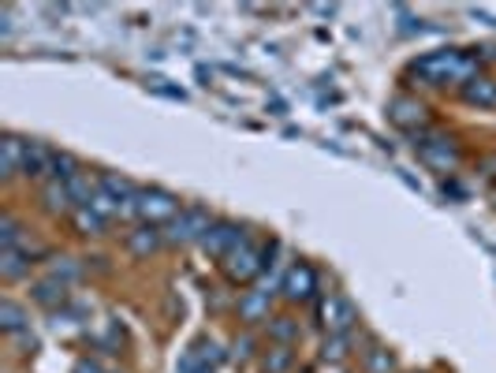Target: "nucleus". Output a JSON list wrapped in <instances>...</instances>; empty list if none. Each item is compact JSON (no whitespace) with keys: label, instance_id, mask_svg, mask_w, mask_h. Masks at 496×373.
Segmentation results:
<instances>
[{"label":"nucleus","instance_id":"4","mask_svg":"<svg viewBox=\"0 0 496 373\" xmlns=\"http://www.w3.org/2000/svg\"><path fill=\"white\" fill-rule=\"evenodd\" d=\"M414 150H418V157L425 164L437 168V172H455L459 168V146L448 139V134H441L433 127H425V131L414 134Z\"/></svg>","mask_w":496,"mask_h":373},{"label":"nucleus","instance_id":"14","mask_svg":"<svg viewBox=\"0 0 496 373\" xmlns=\"http://www.w3.org/2000/svg\"><path fill=\"white\" fill-rule=\"evenodd\" d=\"M30 265H34V250L30 247H12V250H0V277L8 284L30 277Z\"/></svg>","mask_w":496,"mask_h":373},{"label":"nucleus","instance_id":"30","mask_svg":"<svg viewBox=\"0 0 496 373\" xmlns=\"http://www.w3.org/2000/svg\"><path fill=\"white\" fill-rule=\"evenodd\" d=\"M251 355H254V336H251V332L235 336V340H232V358H235V362H246Z\"/></svg>","mask_w":496,"mask_h":373},{"label":"nucleus","instance_id":"25","mask_svg":"<svg viewBox=\"0 0 496 373\" xmlns=\"http://www.w3.org/2000/svg\"><path fill=\"white\" fill-rule=\"evenodd\" d=\"M295 366V351L288 348V344H273L269 351H265V358H262V369L265 373H288Z\"/></svg>","mask_w":496,"mask_h":373},{"label":"nucleus","instance_id":"6","mask_svg":"<svg viewBox=\"0 0 496 373\" xmlns=\"http://www.w3.org/2000/svg\"><path fill=\"white\" fill-rule=\"evenodd\" d=\"M262 269H265V250H258L251 243V235H246V240L221 261V273L228 277V284H251Z\"/></svg>","mask_w":496,"mask_h":373},{"label":"nucleus","instance_id":"7","mask_svg":"<svg viewBox=\"0 0 496 373\" xmlns=\"http://www.w3.org/2000/svg\"><path fill=\"white\" fill-rule=\"evenodd\" d=\"M388 120H392L396 127H403V131H411V134H418V131L430 127V109L411 93H396L392 101H388Z\"/></svg>","mask_w":496,"mask_h":373},{"label":"nucleus","instance_id":"32","mask_svg":"<svg viewBox=\"0 0 496 373\" xmlns=\"http://www.w3.org/2000/svg\"><path fill=\"white\" fill-rule=\"evenodd\" d=\"M481 168H485L489 176H496V157H485V161H481Z\"/></svg>","mask_w":496,"mask_h":373},{"label":"nucleus","instance_id":"18","mask_svg":"<svg viewBox=\"0 0 496 373\" xmlns=\"http://www.w3.org/2000/svg\"><path fill=\"white\" fill-rule=\"evenodd\" d=\"M49 161H53V146H45V142H26L23 176H26V180H49Z\"/></svg>","mask_w":496,"mask_h":373},{"label":"nucleus","instance_id":"31","mask_svg":"<svg viewBox=\"0 0 496 373\" xmlns=\"http://www.w3.org/2000/svg\"><path fill=\"white\" fill-rule=\"evenodd\" d=\"M71 373H104V369H101V362H94V358H79Z\"/></svg>","mask_w":496,"mask_h":373},{"label":"nucleus","instance_id":"1","mask_svg":"<svg viewBox=\"0 0 496 373\" xmlns=\"http://www.w3.org/2000/svg\"><path fill=\"white\" fill-rule=\"evenodd\" d=\"M407 72L422 79L425 86H459L463 90L474 75H481V56L478 49H437L411 60Z\"/></svg>","mask_w":496,"mask_h":373},{"label":"nucleus","instance_id":"16","mask_svg":"<svg viewBox=\"0 0 496 373\" xmlns=\"http://www.w3.org/2000/svg\"><path fill=\"white\" fill-rule=\"evenodd\" d=\"M161 247H164V231L154 228V224H142V228L127 231V250L138 254V258H150V254H157Z\"/></svg>","mask_w":496,"mask_h":373},{"label":"nucleus","instance_id":"3","mask_svg":"<svg viewBox=\"0 0 496 373\" xmlns=\"http://www.w3.org/2000/svg\"><path fill=\"white\" fill-rule=\"evenodd\" d=\"M131 213L142 221V224H168L175 213H180V198L164 187H138L134 191V201H131Z\"/></svg>","mask_w":496,"mask_h":373},{"label":"nucleus","instance_id":"23","mask_svg":"<svg viewBox=\"0 0 496 373\" xmlns=\"http://www.w3.org/2000/svg\"><path fill=\"white\" fill-rule=\"evenodd\" d=\"M42 206H45L49 213H67V210H71V194H67V183H60V180H49V183L42 187Z\"/></svg>","mask_w":496,"mask_h":373},{"label":"nucleus","instance_id":"17","mask_svg":"<svg viewBox=\"0 0 496 373\" xmlns=\"http://www.w3.org/2000/svg\"><path fill=\"white\" fill-rule=\"evenodd\" d=\"M459 97L467 101V105H478V109H496V79L492 75H474Z\"/></svg>","mask_w":496,"mask_h":373},{"label":"nucleus","instance_id":"26","mask_svg":"<svg viewBox=\"0 0 496 373\" xmlns=\"http://www.w3.org/2000/svg\"><path fill=\"white\" fill-rule=\"evenodd\" d=\"M12 247H26L23 243V224L12 213H0V250H12Z\"/></svg>","mask_w":496,"mask_h":373},{"label":"nucleus","instance_id":"12","mask_svg":"<svg viewBox=\"0 0 496 373\" xmlns=\"http://www.w3.org/2000/svg\"><path fill=\"white\" fill-rule=\"evenodd\" d=\"M97 183H101V194H109L116 206H120V217H134V213H131V201H134V191H138V187H134L127 176H120V172H101Z\"/></svg>","mask_w":496,"mask_h":373},{"label":"nucleus","instance_id":"28","mask_svg":"<svg viewBox=\"0 0 496 373\" xmlns=\"http://www.w3.org/2000/svg\"><path fill=\"white\" fill-rule=\"evenodd\" d=\"M104 228H109V221L97 217L94 210H75V231L79 235H104Z\"/></svg>","mask_w":496,"mask_h":373},{"label":"nucleus","instance_id":"27","mask_svg":"<svg viewBox=\"0 0 496 373\" xmlns=\"http://www.w3.org/2000/svg\"><path fill=\"white\" fill-rule=\"evenodd\" d=\"M49 277H56L60 284L71 288V284L83 277V265H79L75 258H53V261H49Z\"/></svg>","mask_w":496,"mask_h":373},{"label":"nucleus","instance_id":"21","mask_svg":"<svg viewBox=\"0 0 496 373\" xmlns=\"http://www.w3.org/2000/svg\"><path fill=\"white\" fill-rule=\"evenodd\" d=\"M299 336H303V329H299V321L295 318H288V314H276V318H269V340L273 344H299Z\"/></svg>","mask_w":496,"mask_h":373},{"label":"nucleus","instance_id":"15","mask_svg":"<svg viewBox=\"0 0 496 373\" xmlns=\"http://www.w3.org/2000/svg\"><path fill=\"white\" fill-rule=\"evenodd\" d=\"M23 153H26V139H19V134H5V139H0V176L5 180L23 176Z\"/></svg>","mask_w":496,"mask_h":373},{"label":"nucleus","instance_id":"19","mask_svg":"<svg viewBox=\"0 0 496 373\" xmlns=\"http://www.w3.org/2000/svg\"><path fill=\"white\" fill-rule=\"evenodd\" d=\"M97 191H101V183H97V180H90L86 168L67 180V194H71V206H75V210H86L90 201L97 198Z\"/></svg>","mask_w":496,"mask_h":373},{"label":"nucleus","instance_id":"10","mask_svg":"<svg viewBox=\"0 0 496 373\" xmlns=\"http://www.w3.org/2000/svg\"><path fill=\"white\" fill-rule=\"evenodd\" d=\"M280 291H283V299H292V302H306L317 291V273L306 261H295V265H288V273H283Z\"/></svg>","mask_w":496,"mask_h":373},{"label":"nucleus","instance_id":"5","mask_svg":"<svg viewBox=\"0 0 496 373\" xmlns=\"http://www.w3.org/2000/svg\"><path fill=\"white\" fill-rule=\"evenodd\" d=\"M317 325L325 329V336H351V329L359 325V310L347 295H325L317 299Z\"/></svg>","mask_w":496,"mask_h":373},{"label":"nucleus","instance_id":"8","mask_svg":"<svg viewBox=\"0 0 496 373\" xmlns=\"http://www.w3.org/2000/svg\"><path fill=\"white\" fill-rule=\"evenodd\" d=\"M224 362V351L217 340H209V336H202V340H194L187 348V355L180 358V366H175V373H217V366Z\"/></svg>","mask_w":496,"mask_h":373},{"label":"nucleus","instance_id":"29","mask_svg":"<svg viewBox=\"0 0 496 373\" xmlns=\"http://www.w3.org/2000/svg\"><path fill=\"white\" fill-rule=\"evenodd\" d=\"M347 355H351V336H325V344H322L325 362H343Z\"/></svg>","mask_w":496,"mask_h":373},{"label":"nucleus","instance_id":"22","mask_svg":"<svg viewBox=\"0 0 496 373\" xmlns=\"http://www.w3.org/2000/svg\"><path fill=\"white\" fill-rule=\"evenodd\" d=\"M362 369L366 373H396V355L388 348H381V344H370L362 351Z\"/></svg>","mask_w":496,"mask_h":373},{"label":"nucleus","instance_id":"9","mask_svg":"<svg viewBox=\"0 0 496 373\" xmlns=\"http://www.w3.org/2000/svg\"><path fill=\"white\" fill-rule=\"evenodd\" d=\"M246 240V231L235 224V221H217L209 228V235L202 240V250L209 254V258H217V261H224L239 243Z\"/></svg>","mask_w":496,"mask_h":373},{"label":"nucleus","instance_id":"20","mask_svg":"<svg viewBox=\"0 0 496 373\" xmlns=\"http://www.w3.org/2000/svg\"><path fill=\"white\" fill-rule=\"evenodd\" d=\"M0 329H5L8 336H26V329H30V314L19 307L15 299H0Z\"/></svg>","mask_w":496,"mask_h":373},{"label":"nucleus","instance_id":"13","mask_svg":"<svg viewBox=\"0 0 496 373\" xmlns=\"http://www.w3.org/2000/svg\"><path fill=\"white\" fill-rule=\"evenodd\" d=\"M30 299L38 302V307H45V310H60L64 302H71V291L56 277H42V280L30 284Z\"/></svg>","mask_w":496,"mask_h":373},{"label":"nucleus","instance_id":"2","mask_svg":"<svg viewBox=\"0 0 496 373\" xmlns=\"http://www.w3.org/2000/svg\"><path fill=\"white\" fill-rule=\"evenodd\" d=\"M213 224H217V217H213L205 206H184L180 213L164 224V243H172V247L202 243Z\"/></svg>","mask_w":496,"mask_h":373},{"label":"nucleus","instance_id":"11","mask_svg":"<svg viewBox=\"0 0 496 373\" xmlns=\"http://www.w3.org/2000/svg\"><path fill=\"white\" fill-rule=\"evenodd\" d=\"M235 314H239V321H246V325L269 321V314H273V291H269V288L243 291L239 302H235Z\"/></svg>","mask_w":496,"mask_h":373},{"label":"nucleus","instance_id":"24","mask_svg":"<svg viewBox=\"0 0 496 373\" xmlns=\"http://www.w3.org/2000/svg\"><path fill=\"white\" fill-rule=\"evenodd\" d=\"M75 172H83V164H79L75 157H71L67 150H53V161H49V180L67 183V180L75 176ZM49 180H45V183H49Z\"/></svg>","mask_w":496,"mask_h":373}]
</instances>
